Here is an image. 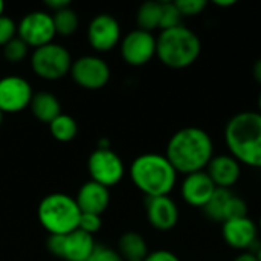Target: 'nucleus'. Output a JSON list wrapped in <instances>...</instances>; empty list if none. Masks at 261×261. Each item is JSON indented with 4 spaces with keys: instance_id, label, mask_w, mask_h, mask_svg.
Segmentation results:
<instances>
[{
    "instance_id": "f257e3e1",
    "label": "nucleus",
    "mask_w": 261,
    "mask_h": 261,
    "mask_svg": "<svg viewBox=\"0 0 261 261\" xmlns=\"http://www.w3.org/2000/svg\"><path fill=\"white\" fill-rule=\"evenodd\" d=\"M165 156L177 174L187 176L206 170L208 164L216 156V145L206 130L190 125L171 135Z\"/></svg>"
},
{
    "instance_id": "f03ea898",
    "label": "nucleus",
    "mask_w": 261,
    "mask_h": 261,
    "mask_svg": "<svg viewBox=\"0 0 261 261\" xmlns=\"http://www.w3.org/2000/svg\"><path fill=\"white\" fill-rule=\"evenodd\" d=\"M228 153L242 167L261 170V115L257 110H245L232 115L223 130Z\"/></svg>"
},
{
    "instance_id": "7ed1b4c3",
    "label": "nucleus",
    "mask_w": 261,
    "mask_h": 261,
    "mask_svg": "<svg viewBox=\"0 0 261 261\" xmlns=\"http://www.w3.org/2000/svg\"><path fill=\"white\" fill-rule=\"evenodd\" d=\"M130 177L135 187L148 197L170 196L177 184V171L165 154L145 153L130 165Z\"/></svg>"
},
{
    "instance_id": "20e7f679",
    "label": "nucleus",
    "mask_w": 261,
    "mask_h": 261,
    "mask_svg": "<svg viewBox=\"0 0 261 261\" xmlns=\"http://www.w3.org/2000/svg\"><path fill=\"white\" fill-rule=\"evenodd\" d=\"M202 54L200 37L185 24L161 31L156 37V57L170 69H187Z\"/></svg>"
},
{
    "instance_id": "39448f33",
    "label": "nucleus",
    "mask_w": 261,
    "mask_h": 261,
    "mask_svg": "<svg viewBox=\"0 0 261 261\" xmlns=\"http://www.w3.org/2000/svg\"><path fill=\"white\" fill-rule=\"evenodd\" d=\"M37 216L49 236H66L78 229L81 211L73 197L54 193L40 202Z\"/></svg>"
},
{
    "instance_id": "423d86ee",
    "label": "nucleus",
    "mask_w": 261,
    "mask_h": 261,
    "mask_svg": "<svg viewBox=\"0 0 261 261\" xmlns=\"http://www.w3.org/2000/svg\"><path fill=\"white\" fill-rule=\"evenodd\" d=\"M72 58L69 50L57 43H49L46 46L34 49L31 55V67L34 73L43 80H60L70 73Z\"/></svg>"
},
{
    "instance_id": "0eeeda50",
    "label": "nucleus",
    "mask_w": 261,
    "mask_h": 261,
    "mask_svg": "<svg viewBox=\"0 0 261 261\" xmlns=\"http://www.w3.org/2000/svg\"><path fill=\"white\" fill-rule=\"evenodd\" d=\"M87 168L92 180L106 188L119 184L125 173L122 159L110 148H96L89 156Z\"/></svg>"
},
{
    "instance_id": "6e6552de",
    "label": "nucleus",
    "mask_w": 261,
    "mask_h": 261,
    "mask_svg": "<svg viewBox=\"0 0 261 261\" xmlns=\"http://www.w3.org/2000/svg\"><path fill=\"white\" fill-rule=\"evenodd\" d=\"M52 15L44 11H32L26 14L17 24V37L29 47H41L52 43L55 37Z\"/></svg>"
},
{
    "instance_id": "1a4fd4ad",
    "label": "nucleus",
    "mask_w": 261,
    "mask_h": 261,
    "mask_svg": "<svg viewBox=\"0 0 261 261\" xmlns=\"http://www.w3.org/2000/svg\"><path fill=\"white\" fill-rule=\"evenodd\" d=\"M70 75L73 81L87 90L102 89L110 80L109 64L96 55H84L72 63Z\"/></svg>"
},
{
    "instance_id": "9d476101",
    "label": "nucleus",
    "mask_w": 261,
    "mask_h": 261,
    "mask_svg": "<svg viewBox=\"0 0 261 261\" xmlns=\"http://www.w3.org/2000/svg\"><path fill=\"white\" fill-rule=\"evenodd\" d=\"M258 226L257 222L248 217L231 219L222 223V237L223 242L239 252L257 251L258 249Z\"/></svg>"
},
{
    "instance_id": "9b49d317",
    "label": "nucleus",
    "mask_w": 261,
    "mask_h": 261,
    "mask_svg": "<svg viewBox=\"0 0 261 261\" xmlns=\"http://www.w3.org/2000/svg\"><path fill=\"white\" fill-rule=\"evenodd\" d=\"M121 55L133 67L150 63L156 57V37L142 29L128 32L121 41Z\"/></svg>"
},
{
    "instance_id": "f8f14e48",
    "label": "nucleus",
    "mask_w": 261,
    "mask_h": 261,
    "mask_svg": "<svg viewBox=\"0 0 261 261\" xmlns=\"http://www.w3.org/2000/svg\"><path fill=\"white\" fill-rule=\"evenodd\" d=\"M34 96L31 84L15 75L0 80V110L5 113H18L24 110Z\"/></svg>"
},
{
    "instance_id": "ddd939ff",
    "label": "nucleus",
    "mask_w": 261,
    "mask_h": 261,
    "mask_svg": "<svg viewBox=\"0 0 261 261\" xmlns=\"http://www.w3.org/2000/svg\"><path fill=\"white\" fill-rule=\"evenodd\" d=\"M87 38L95 50L109 52L121 41V26L115 17L109 14H99L90 21Z\"/></svg>"
},
{
    "instance_id": "4468645a",
    "label": "nucleus",
    "mask_w": 261,
    "mask_h": 261,
    "mask_svg": "<svg viewBox=\"0 0 261 261\" xmlns=\"http://www.w3.org/2000/svg\"><path fill=\"white\" fill-rule=\"evenodd\" d=\"M217 187L206 171L187 174L180 184V196L184 202L193 208H202L210 202Z\"/></svg>"
},
{
    "instance_id": "2eb2a0df",
    "label": "nucleus",
    "mask_w": 261,
    "mask_h": 261,
    "mask_svg": "<svg viewBox=\"0 0 261 261\" xmlns=\"http://www.w3.org/2000/svg\"><path fill=\"white\" fill-rule=\"evenodd\" d=\"M205 171L208 173V176L217 188L231 190L239 184L243 167L229 153H220L211 159Z\"/></svg>"
},
{
    "instance_id": "dca6fc26",
    "label": "nucleus",
    "mask_w": 261,
    "mask_h": 261,
    "mask_svg": "<svg viewBox=\"0 0 261 261\" xmlns=\"http://www.w3.org/2000/svg\"><path fill=\"white\" fill-rule=\"evenodd\" d=\"M148 223L158 231H171L179 222V206L170 196L148 197L145 203Z\"/></svg>"
},
{
    "instance_id": "f3484780",
    "label": "nucleus",
    "mask_w": 261,
    "mask_h": 261,
    "mask_svg": "<svg viewBox=\"0 0 261 261\" xmlns=\"http://www.w3.org/2000/svg\"><path fill=\"white\" fill-rule=\"evenodd\" d=\"M75 202L81 213L101 216L110 203V193L109 188L89 180L78 190Z\"/></svg>"
},
{
    "instance_id": "a211bd4d",
    "label": "nucleus",
    "mask_w": 261,
    "mask_h": 261,
    "mask_svg": "<svg viewBox=\"0 0 261 261\" xmlns=\"http://www.w3.org/2000/svg\"><path fill=\"white\" fill-rule=\"evenodd\" d=\"M96 245L93 236L81 229H75L64 236L61 258L66 261H87L93 254Z\"/></svg>"
},
{
    "instance_id": "6ab92c4d",
    "label": "nucleus",
    "mask_w": 261,
    "mask_h": 261,
    "mask_svg": "<svg viewBox=\"0 0 261 261\" xmlns=\"http://www.w3.org/2000/svg\"><path fill=\"white\" fill-rule=\"evenodd\" d=\"M29 107L32 115L44 124H50L58 115H61V104L58 98L50 92L34 93Z\"/></svg>"
},
{
    "instance_id": "aec40b11",
    "label": "nucleus",
    "mask_w": 261,
    "mask_h": 261,
    "mask_svg": "<svg viewBox=\"0 0 261 261\" xmlns=\"http://www.w3.org/2000/svg\"><path fill=\"white\" fill-rule=\"evenodd\" d=\"M118 252L124 258V261L145 260L147 255L150 254L145 239L133 231L121 236L118 242Z\"/></svg>"
},
{
    "instance_id": "412c9836",
    "label": "nucleus",
    "mask_w": 261,
    "mask_h": 261,
    "mask_svg": "<svg viewBox=\"0 0 261 261\" xmlns=\"http://www.w3.org/2000/svg\"><path fill=\"white\" fill-rule=\"evenodd\" d=\"M161 12H162V2H145L139 6L136 12V23L138 29L153 32L161 26Z\"/></svg>"
},
{
    "instance_id": "4be33fe9",
    "label": "nucleus",
    "mask_w": 261,
    "mask_h": 261,
    "mask_svg": "<svg viewBox=\"0 0 261 261\" xmlns=\"http://www.w3.org/2000/svg\"><path fill=\"white\" fill-rule=\"evenodd\" d=\"M49 130L52 133V136L60 141V142H69L72 141L76 133H78V124L76 121L66 113L58 115L50 124H49Z\"/></svg>"
},
{
    "instance_id": "5701e85b",
    "label": "nucleus",
    "mask_w": 261,
    "mask_h": 261,
    "mask_svg": "<svg viewBox=\"0 0 261 261\" xmlns=\"http://www.w3.org/2000/svg\"><path fill=\"white\" fill-rule=\"evenodd\" d=\"M231 196H232L231 190L217 188L216 193L213 194V197L210 199V202L203 206L205 216L213 222L223 223L225 222V208H226V203H228Z\"/></svg>"
},
{
    "instance_id": "b1692460",
    "label": "nucleus",
    "mask_w": 261,
    "mask_h": 261,
    "mask_svg": "<svg viewBox=\"0 0 261 261\" xmlns=\"http://www.w3.org/2000/svg\"><path fill=\"white\" fill-rule=\"evenodd\" d=\"M52 20H54V26H55V34L63 35V37H69V35L75 34L78 29V24H80L76 12L70 6L54 12Z\"/></svg>"
},
{
    "instance_id": "393cba45",
    "label": "nucleus",
    "mask_w": 261,
    "mask_h": 261,
    "mask_svg": "<svg viewBox=\"0 0 261 261\" xmlns=\"http://www.w3.org/2000/svg\"><path fill=\"white\" fill-rule=\"evenodd\" d=\"M28 49H29V46L21 38L15 37L2 47V55L9 63H20L26 58Z\"/></svg>"
},
{
    "instance_id": "a878e982",
    "label": "nucleus",
    "mask_w": 261,
    "mask_h": 261,
    "mask_svg": "<svg viewBox=\"0 0 261 261\" xmlns=\"http://www.w3.org/2000/svg\"><path fill=\"white\" fill-rule=\"evenodd\" d=\"M182 14L177 9L174 2H162V12H161V31L176 28L182 24Z\"/></svg>"
},
{
    "instance_id": "bb28decb",
    "label": "nucleus",
    "mask_w": 261,
    "mask_h": 261,
    "mask_svg": "<svg viewBox=\"0 0 261 261\" xmlns=\"http://www.w3.org/2000/svg\"><path fill=\"white\" fill-rule=\"evenodd\" d=\"M240 217H248V203L240 196L232 194L225 208V222Z\"/></svg>"
},
{
    "instance_id": "cd10ccee",
    "label": "nucleus",
    "mask_w": 261,
    "mask_h": 261,
    "mask_svg": "<svg viewBox=\"0 0 261 261\" xmlns=\"http://www.w3.org/2000/svg\"><path fill=\"white\" fill-rule=\"evenodd\" d=\"M174 3L180 11L182 17H197L208 6L206 0H176Z\"/></svg>"
},
{
    "instance_id": "c85d7f7f",
    "label": "nucleus",
    "mask_w": 261,
    "mask_h": 261,
    "mask_svg": "<svg viewBox=\"0 0 261 261\" xmlns=\"http://www.w3.org/2000/svg\"><path fill=\"white\" fill-rule=\"evenodd\" d=\"M102 226V220H101V216H96V214H86V213H81L80 216V222H78V229L84 231L86 234H96Z\"/></svg>"
},
{
    "instance_id": "c756f323",
    "label": "nucleus",
    "mask_w": 261,
    "mask_h": 261,
    "mask_svg": "<svg viewBox=\"0 0 261 261\" xmlns=\"http://www.w3.org/2000/svg\"><path fill=\"white\" fill-rule=\"evenodd\" d=\"M15 37H17V23L8 15H0V46L3 47Z\"/></svg>"
},
{
    "instance_id": "7c9ffc66",
    "label": "nucleus",
    "mask_w": 261,
    "mask_h": 261,
    "mask_svg": "<svg viewBox=\"0 0 261 261\" xmlns=\"http://www.w3.org/2000/svg\"><path fill=\"white\" fill-rule=\"evenodd\" d=\"M87 261H124V258L119 255L118 251L106 248L102 245H96L93 254Z\"/></svg>"
},
{
    "instance_id": "2f4dec72",
    "label": "nucleus",
    "mask_w": 261,
    "mask_h": 261,
    "mask_svg": "<svg viewBox=\"0 0 261 261\" xmlns=\"http://www.w3.org/2000/svg\"><path fill=\"white\" fill-rule=\"evenodd\" d=\"M144 261H182L174 252L167 251V249H158L153 251L147 255V258Z\"/></svg>"
},
{
    "instance_id": "473e14b6",
    "label": "nucleus",
    "mask_w": 261,
    "mask_h": 261,
    "mask_svg": "<svg viewBox=\"0 0 261 261\" xmlns=\"http://www.w3.org/2000/svg\"><path fill=\"white\" fill-rule=\"evenodd\" d=\"M63 243H64V236H49V239H47V249L50 251V254H54L55 257L61 258Z\"/></svg>"
},
{
    "instance_id": "72a5a7b5",
    "label": "nucleus",
    "mask_w": 261,
    "mask_h": 261,
    "mask_svg": "<svg viewBox=\"0 0 261 261\" xmlns=\"http://www.w3.org/2000/svg\"><path fill=\"white\" fill-rule=\"evenodd\" d=\"M44 5H46L50 11H54V12H57V11H60V9H64V8L70 6L69 0H46Z\"/></svg>"
},
{
    "instance_id": "f704fd0d",
    "label": "nucleus",
    "mask_w": 261,
    "mask_h": 261,
    "mask_svg": "<svg viewBox=\"0 0 261 261\" xmlns=\"http://www.w3.org/2000/svg\"><path fill=\"white\" fill-rule=\"evenodd\" d=\"M232 261H258V258L254 251H246V252H239V255Z\"/></svg>"
},
{
    "instance_id": "c9c22d12",
    "label": "nucleus",
    "mask_w": 261,
    "mask_h": 261,
    "mask_svg": "<svg viewBox=\"0 0 261 261\" xmlns=\"http://www.w3.org/2000/svg\"><path fill=\"white\" fill-rule=\"evenodd\" d=\"M252 76H254L255 83L261 86V58H258L252 66Z\"/></svg>"
},
{
    "instance_id": "e433bc0d",
    "label": "nucleus",
    "mask_w": 261,
    "mask_h": 261,
    "mask_svg": "<svg viewBox=\"0 0 261 261\" xmlns=\"http://www.w3.org/2000/svg\"><path fill=\"white\" fill-rule=\"evenodd\" d=\"M236 5H237L236 0H216L214 2V6H217V8H231Z\"/></svg>"
},
{
    "instance_id": "4c0bfd02",
    "label": "nucleus",
    "mask_w": 261,
    "mask_h": 261,
    "mask_svg": "<svg viewBox=\"0 0 261 261\" xmlns=\"http://www.w3.org/2000/svg\"><path fill=\"white\" fill-rule=\"evenodd\" d=\"M257 112L261 115V89H260V93H258V96H257Z\"/></svg>"
},
{
    "instance_id": "58836bf2",
    "label": "nucleus",
    "mask_w": 261,
    "mask_h": 261,
    "mask_svg": "<svg viewBox=\"0 0 261 261\" xmlns=\"http://www.w3.org/2000/svg\"><path fill=\"white\" fill-rule=\"evenodd\" d=\"M255 254H257V258H258V261H261V245L258 246V249L255 251Z\"/></svg>"
},
{
    "instance_id": "ea45409f",
    "label": "nucleus",
    "mask_w": 261,
    "mask_h": 261,
    "mask_svg": "<svg viewBox=\"0 0 261 261\" xmlns=\"http://www.w3.org/2000/svg\"><path fill=\"white\" fill-rule=\"evenodd\" d=\"M3 11H5V3L0 2V15H3Z\"/></svg>"
},
{
    "instance_id": "a19ab883",
    "label": "nucleus",
    "mask_w": 261,
    "mask_h": 261,
    "mask_svg": "<svg viewBox=\"0 0 261 261\" xmlns=\"http://www.w3.org/2000/svg\"><path fill=\"white\" fill-rule=\"evenodd\" d=\"M257 226H258V231H260V234H261V214H260V217H258V222H257Z\"/></svg>"
},
{
    "instance_id": "79ce46f5",
    "label": "nucleus",
    "mask_w": 261,
    "mask_h": 261,
    "mask_svg": "<svg viewBox=\"0 0 261 261\" xmlns=\"http://www.w3.org/2000/svg\"><path fill=\"white\" fill-rule=\"evenodd\" d=\"M2 121H3V112L0 110V125H2Z\"/></svg>"
},
{
    "instance_id": "37998d69",
    "label": "nucleus",
    "mask_w": 261,
    "mask_h": 261,
    "mask_svg": "<svg viewBox=\"0 0 261 261\" xmlns=\"http://www.w3.org/2000/svg\"><path fill=\"white\" fill-rule=\"evenodd\" d=\"M135 261H144V260H135Z\"/></svg>"
}]
</instances>
